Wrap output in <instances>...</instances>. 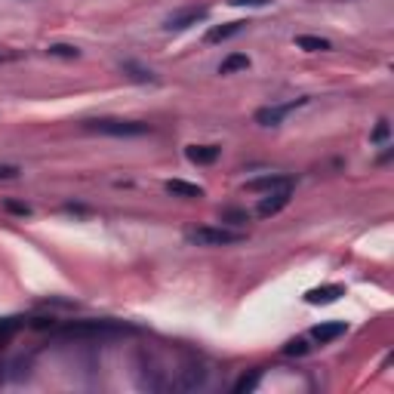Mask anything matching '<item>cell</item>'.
<instances>
[{"mask_svg": "<svg viewBox=\"0 0 394 394\" xmlns=\"http://www.w3.org/2000/svg\"><path fill=\"white\" fill-rule=\"evenodd\" d=\"M83 129L87 133H99V136H117V139L151 133V127L142 124V120H124V117H96V120H87Z\"/></svg>", "mask_w": 394, "mask_h": 394, "instance_id": "cell-1", "label": "cell"}, {"mask_svg": "<svg viewBox=\"0 0 394 394\" xmlns=\"http://www.w3.org/2000/svg\"><path fill=\"white\" fill-rule=\"evenodd\" d=\"M247 240L243 231H234V228H225V225H203V228H194L188 231V243L194 247H231V243H240Z\"/></svg>", "mask_w": 394, "mask_h": 394, "instance_id": "cell-2", "label": "cell"}, {"mask_svg": "<svg viewBox=\"0 0 394 394\" xmlns=\"http://www.w3.org/2000/svg\"><path fill=\"white\" fill-rule=\"evenodd\" d=\"M120 330H124V326L111 324V321H74V324L62 326V336H68V339H83V336L96 339V336H115Z\"/></svg>", "mask_w": 394, "mask_h": 394, "instance_id": "cell-3", "label": "cell"}, {"mask_svg": "<svg viewBox=\"0 0 394 394\" xmlns=\"http://www.w3.org/2000/svg\"><path fill=\"white\" fill-rule=\"evenodd\" d=\"M305 102H308V99H293V102H287V105H265V108H259V111H256V124H259V127H280L289 111L302 108Z\"/></svg>", "mask_w": 394, "mask_h": 394, "instance_id": "cell-4", "label": "cell"}, {"mask_svg": "<svg viewBox=\"0 0 394 394\" xmlns=\"http://www.w3.org/2000/svg\"><path fill=\"white\" fill-rule=\"evenodd\" d=\"M206 16H210V9H206V6H185V9H179V13H173L170 18H166L164 28H166V31H185V28L203 22Z\"/></svg>", "mask_w": 394, "mask_h": 394, "instance_id": "cell-5", "label": "cell"}, {"mask_svg": "<svg viewBox=\"0 0 394 394\" xmlns=\"http://www.w3.org/2000/svg\"><path fill=\"white\" fill-rule=\"evenodd\" d=\"M289 197H293V188H277V191H268L265 197L259 201V215L262 219H271V215H277L284 206L289 203Z\"/></svg>", "mask_w": 394, "mask_h": 394, "instance_id": "cell-6", "label": "cell"}, {"mask_svg": "<svg viewBox=\"0 0 394 394\" xmlns=\"http://www.w3.org/2000/svg\"><path fill=\"white\" fill-rule=\"evenodd\" d=\"M293 176H284V173H271V176H259V179H250L247 182V191H277V188H293Z\"/></svg>", "mask_w": 394, "mask_h": 394, "instance_id": "cell-7", "label": "cell"}, {"mask_svg": "<svg viewBox=\"0 0 394 394\" xmlns=\"http://www.w3.org/2000/svg\"><path fill=\"white\" fill-rule=\"evenodd\" d=\"M345 296V287L342 284H326V287H314L305 293V302L308 305H333L339 302V299Z\"/></svg>", "mask_w": 394, "mask_h": 394, "instance_id": "cell-8", "label": "cell"}, {"mask_svg": "<svg viewBox=\"0 0 394 394\" xmlns=\"http://www.w3.org/2000/svg\"><path fill=\"white\" fill-rule=\"evenodd\" d=\"M345 333H348V324H345V321H330V324H317L312 330V339L321 342V345H330Z\"/></svg>", "mask_w": 394, "mask_h": 394, "instance_id": "cell-9", "label": "cell"}, {"mask_svg": "<svg viewBox=\"0 0 394 394\" xmlns=\"http://www.w3.org/2000/svg\"><path fill=\"white\" fill-rule=\"evenodd\" d=\"M219 154H222L219 145H188V148H185V157H188L191 164H197V166L215 164V161H219Z\"/></svg>", "mask_w": 394, "mask_h": 394, "instance_id": "cell-10", "label": "cell"}, {"mask_svg": "<svg viewBox=\"0 0 394 394\" xmlns=\"http://www.w3.org/2000/svg\"><path fill=\"white\" fill-rule=\"evenodd\" d=\"M166 194H173V197H182V201H201L203 197V188L201 185H194V182H185V179H170L164 185Z\"/></svg>", "mask_w": 394, "mask_h": 394, "instance_id": "cell-11", "label": "cell"}, {"mask_svg": "<svg viewBox=\"0 0 394 394\" xmlns=\"http://www.w3.org/2000/svg\"><path fill=\"white\" fill-rule=\"evenodd\" d=\"M243 31V22H228V25H215V28H210L206 31V37L203 41L206 43H222V41H228V37H234V34H240Z\"/></svg>", "mask_w": 394, "mask_h": 394, "instance_id": "cell-12", "label": "cell"}, {"mask_svg": "<svg viewBox=\"0 0 394 394\" xmlns=\"http://www.w3.org/2000/svg\"><path fill=\"white\" fill-rule=\"evenodd\" d=\"M296 46H299V50H305V53H326V50H333V43L326 41V37H317V34H299L296 37Z\"/></svg>", "mask_w": 394, "mask_h": 394, "instance_id": "cell-13", "label": "cell"}, {"mask_svg": "<svg viewBox=\"0 0 394 394\" xmlns=\"http://www.w3.org/2000/svg\"><path fill=\"white\" fill-rule=\"evenodd\" d=\"M247 68H250V55L231 53V55H225V59H222L219 74H234V71H247Z\"/></svg>", "mask_w": 394, "mask_h": 394, "instance_id": "cell-14", "label": "cell"}, {"mask_svg": "<svg viewBox=\"0 0 394 394\" xmlns=\"http://www.w3.org/2000/svg\"><path fill=\"white\" fill-rule=\"evenodd\" d=\"M22 326H25L22 317H6V321H0V345H4L6 339H13Z\"/></svg>", "mask_w": 394, "mask_h": 394, "instance_id": "cell-15", "label": "cell"}, {"mask_svg": "<svg viewBox=\"0 0 394 394\" xmlns=\"http://www.w3.org/2000/svg\"><path fill=\"white\" fill-rule=\"evenodd\" d=\"M46 55H55V59H78L80 50L71 43H50L46 46Z\"/></svg>", "mask_w": 394, "mask_h": 394, "instance_id": "cell-16", "label": "cell"}, {"mask_svg": "<svg viewBox=\"0 0 394 394\" xmlns=\"http://www.w3.org/2000/svg\"><path fill=\"white\" fill-rule=\"evenodd\" d=\"M124 71H127L133 80H139V83H154V80H157V78H154V71L139 68V65H133V62H127V65H124Z\"/></svg>", "mask_w": 394, "mask_h": 394, "instance_id": "cell-17", "label": "cell"}, {"mask_svg": "<svg viewBox=\"0 0 394 394\" xmlns=\"http://www.w3.org/2000/svg\"><path fill=\"white\" fill-rule=\"evenodd\" d=\"M308 351H312V345H308L305 339H289L284 345V354H289V358H305Z\"/></svg>", "mask_w": 394, "mask_h": 394, "instance_id": "cell-18", "label": "cell"}, {"mask_svg": "<svg viewBox=\"0 0 394 394\" xmlns=\"http://www.w3.org/2000/svg\"><path fill=\"white\" fill-rule=\"evenodd\" d=\"M259 379H262V370H252L250 376H240V379H238V385H234V391H238V394L252 391V388L259 385Z\"/></svg>", "mask_w": 394, "mask_h": 394, "instance_id": "cell-19", "label": "cell"}, {"mask_svg": "<svg viewBox=\"0 0 394 394\" xmlns=\"http://www.w3.org/2000/svg\"><path fill=\"white\" fill-rule=\"evenodd\" d=\"M222 222L243 225V222H250V213H243V210H222Z\"/></svg>", "mask_w": 394, "mask_h": 394, "instance_id": "cell-20", "label": "cell"}, {"mask_svg": "<svg viewBox=\"0 0 394 394\" xmlns=\"http://www.w3.org/2000/svg\"><path fill=\"white\" fill-rule=\"evenodd\" d=\"M18 166L16 164H0V182H9V179H18Z\"/></svg>", "mask_w": 394, "mask_h": 394, "instance_id": "cell-21", "label": "cell"}, {"mask_svg": "<svg viewBox=\"0 0 394 394\" xmlns=\"http://www.w3.org/2000/svg\"><path fill=\"white\" fill-rule=\"evenodd\" d=\"M4 210L6 213H16V215H31V206H28V203H16V201H4Z\"/></svg>", "mask_w": 394, "mask_h": 394, "instance_id": "cell-22", "label": "cell"}, {"mask_svg": "<svg viewBox=\"0 0 394 394\" xmlns=\"http://www.w3.org/2000/svg\"><path fill=\"white\" fill-rule=\"evenodd\" d=\"M388 120H379V127H376V133H373V142H382V139H388Z\"/></svg>", "mask_w": 394, "mask_h": 394, "instance_id": "cell-23", "label": "cell"}, {"mask_svg": "<svg viewBox=\"0 0 394 394\" xmlns=\"http://www.w3.org/2000/svg\"><path fill=\"white\" fill-rule=\"evenodd\" d=\"M231 6H265V4H271V0H228Z\"/></svg>", "mask_w": 394, "mask_h": 394, "instance_id": "cell-24", "label": "cell"}, {"mask_svg": "<svg viewBox=\"0 0 394 394\" xmlns=\"http://www.w3.org/2000/svg\"><path fill=\"white\" fill-rule=\"evenodd\" d=\"M13 59H18L16 53H0V62H13Z\"/></svg>", "mask_w": 394, "mask_h": 394, "instance_id": "cell-25", "label": "cell"}]
</instances>
